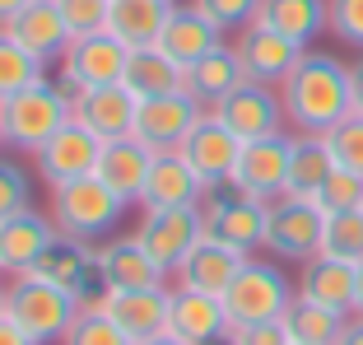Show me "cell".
I'll return each mask as SVG.
<instances>
[{
	"label": "cell",
	"instance_id": "cell-1",
	"mask_svg": "<svg viewBox=\"0 0 363 345\" xmlns=\"http://www.w3.org/2000/svg\"><path fill=\"white\" fill-rule=\"evenodd\" d=\"M284 98V117L294 131H326L335 121H345L354 112V84H350V65L331 52H303V61L294 65V75L279 84Z\"/></svg>",
	"mask_w": 363,
	"mask_h": 345
},
{
	"label": "cell",
	"instance_id": "cell-2",
	"mask_svg": "<svg viewBox=\"0 0 363 345\" xmlns=\"http://www.w3.org/2000/svg\"><path fill=\"white\" fill-rule=\"evenodd\" d=\"M126 210H130V201H121L98 172L75 177V182H61V187H47V215H52V224L65 238H79V243H103V238L121 234Z\"/></svg>",
	"mask_w": 363,
	"mask_h": 345
},
{
	"label": "cell",
	"instance_id": "cell-3",
	"mask_svg": "<svg viewBox=\"0 0 363 345\" xmlns=\"http://www.w3.org/2000/svg\"><path fill=\"white\" fill-rule=\"evenodd\" d=\"M65 121H75V98L61 89V80L43 75L0 103V141L14 154H38Z\"/></svg>",
	"mask_w": 363,
	"mask_h": 345
},
{
	"label": "cell",
	"instance_id": "cell-4",
	"mask_svg": "<svg viewBox=\"0 0 363 345\" xmlns=\"http://www.w3.org/2000/svg\"><path fill=\"white\" fill-rule=\"evenodd\" d=\"M79 313L84 308H79L75 294L43 280V275H14L5 285V317L14 327H23L38 345H61Z\"/></svg>",
	"mask_w": 363,
	"mask_h": 345
},
{
	"label": "cell",
	"instance_id": "cell-5",
	"mask_svg": "<svg viewBox=\"0 0 363 345\" xmlns=\"http://www.w3.org/2000/svg\"><path fill=\"white\" fill-rule=\"evenodd\" d=\"M294 299H298V285L289 280L284 261L275 257H247L242 270L233 275V285L224 290V308L233 327L275 322V317H284V308Z\"/></svg>",
	"mask_w": 363,
	"mask_h": 345
},
{
	"label": "cell",
	"instance_id": "cell-6",
	"mask_svg": "<svg viewBox=\"0 0 363 345\" xmlns=\"http://www.w3.org/2000/svg\"><path fill=\"white\" fill-rule=\"evenodd\" d=\"M266 215H270V201H257V196L238 192L233 182L210 187L201 201L205 238H219V243L247 252V257H257L261 243H266Z\"/></svg>",
	"mask_w": 363,
	"mask_h": 345
},
{
	"label": "cell",
	"instance_id": "cell-7",
	"mask_svg": "<svg viewBox=\"0 0 363 345\" xmlns=\"http://www.w3.org/2000/svg\"><path fill=\"white\" fill-rule=\"evenodd\" d=\"M126 61H130V47L117 43L112 33H84V38H70V47L61 52V70H56V80H61V89L70 98L89 94V89H103V84H121V75H126Z\"/></svg>",
	"mask_w": 363,
	"mask_h": 345
},
{
	"label": "cell",
	"instance_id": "cell-8",
	"mask_svg": "<svg viewBox=\"0 0 363 345\" xmlns=\"http://www.w3.org/2000/svg\"><path fill=\"white\" fill-rule=\"evenodd\" d=\"M321 229H326V210L317 201H298V196H279L270 201L266 215V243L261 248L275 261H312L321 252Z\"/></svg>",
	"mask_w": 363,
	"mask_h": 345
},
{
	"label": "cell",
	"instance_id": "cell-9",
	"mask_svg": "<svg viewBox=\"0 0 363 345\" xmlns=\"http://www.w3.org/2000/svg\"><path fill=\"white\" fill-rule=\"evenodd\" d=\"M28 275H43V280L70 290L79 299V308H103V299H107V280L98 275V243H79V238L61 234L38 257V266Z\"/></svg>",
	"mask_w": 363,
	"mask_h": 345
},
{
	"label": "cell",
	"instance_id": "cell-10",
	"mask_svg": "<svg viewBox=\"0 0 363 345\" xmlns=\"http://www.w3.org/2000/svg\"><path fill=\"white\" fill-rule=\"evenodd\" d=\"M135 238L145 243L154 261H159L168 275H177V266L191 257V248L205 238V219L201 205H168V210H140Z\"/></svg>",
	"mask_w": 363,
	"mask_h": 345
},
{
	"label": "cell",
	"instance_id": "cell-11",
	"mask_svg": "<svg viewBox=\"0 0 363 345\" xmlns=\"http://www.w3.org/2000/svg\"><path fill=\"white\" fill-rule=\"evenodd\" d=\"M210 112L224 121L228 131H233L238 141H261V136H279V131L289 126L279 89L257 84V80H242V84H238L233 94H224Z\"/></svg>",
	"mask_w": 363,
	"mask_h": 345
},
{
	"label": "cell",
	"instance_id": "cell-12",
	"mask_svg": "<svg viewBox=\"0 0 363 345\" xmlns=\"http://www.w3.org/2000/svg\"><path fill=\"white\" fill-rule=\"evenodd\" d=\"M233 52H238V61H242V75L247 80L279 89L289 75H294V65L303 61L308 47H298L294 38H284V33H275L270 23L252 19L242 33H233Z\"/></svg>",
	"mask_w": 363,
	"mask_h": 345
},
{
	"label": "cell",
	"instance_id": "cell-13",
	"mask_svg": "<svg viewBox=\"0 0 363 345\" xmlns=\"http://www.w3.org/2000/svg\"><path fill=\"white\" fill-rule=\"evenodd\" d=\"M210 108H201L186 89L182 94H159V98H140L135 108V126H130V136H135L140 145H150L154 154L163 150H182V141L196 131V121L205 117Z\"/></svg>",
	"mask_w": 363,
	"mask_h": 345
},
{
	"label": "cell",
	"instance_id": "cell-14",
	"mask_svg": "<svg viewBox=\"0 0 363 345\" xmlns=\"http://www.w3.org/2000/svg\"><path fill=\"white\" fill-rule=\"evenodd\" d=\"M289 150H294L289 131L261 136V141H242V154L233 163V187L257 196V201H279L289 187Z\"/></svg>",
	"mask_w": 363,
	"mask_h": 345
},
{
	"label": "cell",
	"instance_id": "cell-15",
	"mask_svg": "<svg viewBox=\"0 0 363 345\" xmlns=\"http://www.w3.org/2000/svg\"><path fill=\"white\" fill-rule=\"evenodd\" d=\"M98 154H103V136H94L84 121H65L52 141L38 154H28V159L47 187H61V182H75V177H89L98 168Z\"/></svg>",
	"mask_w": 363,
	"mask_h": 345
},
{
	"label": "cell",
	"instance_id": "cell-16",
	"mask_svg": "<svg viewBox=\"0 0 363 345\" xmlns=\"http://www.w3.org/2000/svg\"><path fill=\"white\" fill-rule=\"evenodd\" d=\"M233 322L219 294L186 290V285H168V336L186 345H219L228 341Z\"/></svg>",
	"mask_w": 363,
	"mask_h": 345
},
{
	"label": "cell",
	"instance_id": "cell-17",
	"mask_svg": "<svg viewBox=\"0 0 363 345\" xmlns=\"http://www.w3.org/2000/svg\"><path fill=\"white\" fill-rule=\"evenodd\" d=\"M56 238H61V229L52 224V215L47 210H38V205H28V210H19V215L0 219V275H28L33 266H38V257H43L47 248H52Z\"/></svg>",
	"mask_w": 363,
	"mask_h": 345
},
{
	"label": "cell",
	"instance_id": "cell-18",
	"mask_svg": "<svg viewBox=\"0 0 363 345\" xmlns=\"http://www.w3.org/2000/svg\"><path fill=\"white\" fill-rule=\"evenodd\" d=\"M238 154H242V141H238V136L214 117V112H205V117L196 121V131L182 141V159L196 168V177L205 182V192H210V187L233 182Z\"/></svg>",
	"mask_w": 363,
	"mask_h": 345
},
{
	"label": "cell",
	"instance_id": "cell-19",
	"mask_svg": "<svg viewBox=\"0 0 363 345\" xmlns=\"http://www.w3.org/2000/svg\"><path fill=\"white\" fill-rule=\"evenodd\" d=\"M98 275L107 290H159L168 285V270L145 252L135 234H112L98 243Z\"/></svg>",
	"mask_w": 363,
	"mask_h": 345
},
{
	"label": "cell",
	"instance_id": "cell-20",
	"mask_svg": "<svg viewBox=\"0 0 363 345\" xmlns=\"http://www.w3.org/2000/svg\"><path fill=\"white\" fill-rule=\"evenodd\" d=\"M5 33H10L23 52L38 56L43 65L61 61V52L70 47V38H75L70 23H65V14L56 10V0H28V5L5 23Z\"/></svg>",
	"mask_w": 363,
	"mask_h": 345
},
{
	"label": "cell",
	"instance_id": "cell-21",
	"mask_svg": "<svg viewBox=\"0 0 363 345\" xmlns=\"http://www.w3.org/2000/svg\"><path fill=\"white\" fill-rule=\"evenodd\" d=\"M205 201V182L196 177V168L182 159V150H163L154 154L145 192H140V210H168V205H201Z\"/></svg>",
	"mask_w": 363,
	"mask_h": 345
},
{
	"label": "cell",
	"instance_id": "cell-22",
	"mask_svg": "<svg viewBox=\"0 0 363 345\" xmlns=\"http://www.w3.org/2000/svg\"><path fill=\"white\" fill-rule=\"evenodd\" d=\"M103 313L130 336V341H150L168 332V285L159 290H107Z\"/></svg>",
	"mask_w": 363,
	"mask_h": 345
},
{
	"label": "cell",
	"instance_id": "cell-23",
	"mask_svg": "<svg viewBox=\"0 0 363 345\" xmlns=\"http://www.w3.org/2000/svg\"><path fill=\"white\" fill-rule=\"evenodd\" d=\"M298 299H312V303H326L335 313H354V290H359V266L354 261H340V257H326L317 252L312 261L298 266Z\"/></svg>",
	"mask_w": 363,
	"mask_h": 345
},
{
	"label": "cell",
	"instance_id": "cell-24",
	"mask_svg": "<svg viewBox=\"0 0 363 345\" xmlns=\"http://www.w3.org/2000/svg\"><path fill=\"white\" fill-rule=\"evenodd\" d=\"M219 43H224V28H219L210 14L196 10L191 0H177L172 14H168V23H163V33H159V47L172 56V61H182V65L201 61V56L214 52Z\"/></svg>",
	"mask_w": 363,
	"mask_h": 345
},
{
	"label": "cell",
	"instance_id": "cell-25",
	"mask_svg": "<svg viewBox=\"0 0 363 345\" xmlns=\"http://www.w3.org/2000/svg\"><path fill=\"white\" fill-rule=\"evenodd\" d=\"M247 252L228 248V243H219V238H201L191 248V257L177 266V275L172 280L186 285V290H205V294H219L224 299V290L233 285V275L242 270Z\"/></svg>",
	"mask_w": 363,
	"mask_h": 345
},
{
	"label": "cell",
	"instance_id": "cell-26",
	"mask_svg": "<svg viewBox=\"0 0 363 345\" xmlns=\"http://www.w3.org/2000/svg\"><path fill=\"white\" fill-rule=\"evenodd\" d=\"M135 108H140V98L126 84H103V89H89V94L75 98V121H84L103 141H121L135 126Z\"/></svg>",
	"mask_w": 363,
	"mask_h": 345
},
{
	"label": "cell",
	"instance_id": "cell-27",
	"mask_svg": "<svg viewBox=\"0 0 363 345\" xmlns=\"http://www.w3.org/2000/svg\"><path fill=\"white\" fill-rule=\"evenodd\" d=\"M150 163H154V150L140 145L135 136H121V141H103V154H98V177H103L121 201L135 205L140 192H145V177H150Z\"/></svg>",
	"mask_w": 363,
	"mask_h": 345
},
{
	"label": "cell",
	"instance_id": "cell-28",
	"mask_svg": "<svg viewBox=\"0 0 363 345\" xmlns=\"http://www.w3.org/2000/svg\"><path fill=\"white\" fill-rule=\"evenodd\" d=\"M331 172H335V154H331V145H326V136H317V131H294V150H289V187H284V196L317 201Z\"/></svg>",
	"mask_w": 363,
	"mask_h": 345
},
{
	"label": "cell",
	"instance_id": "cell-29",
	"mask_svg": "<svg viewBox=\"0 0 363 345\" xmlns=\"http://www.w3.org/2000/svg\"><path fill=\"white\" fill-rule=\"evenodd\" d=\"M121 84L130 89L135 98H159V94H182L186 89V65L172 61L159 43L154 47H135L126 61V75Z\"/></svg>",
	"mask_w": 363,
	"mask_h": 345
},
{
	"label": "cell",
	"instance_id": "cell-30",
	"mask_svg": "<svg viewBox=\"0 0 363 345\" xmlns=\"http://www.w3.org/2000/svg\"><path fill=\"white\" fill-rule=\"evenodd\" d=\"M172 5L177 0H112V10H107V33L126 43L130 52L135 47H154L159 43L163 23H168Z\"/></svg>",
	"mask_w": 363,
	"mask_h": 345
},
{
	"label": "cell",
	"instance_id": "cell-31",
	"mask_svg": "<svg viewBox=\"0 0 363 345\" xmlns=\"http://www.w3.org/2000/svg\"><path fill=\"white\" fill-rule=\"evenodd\" d=\"M242 61H238L233 43H219L214 52H205L201 61L186 65V94L201 103V108H214L224 94H233L238 84H242Z\"/></svg>",
	"mask_w": 363,
	"mask_h": 345
},
{
	"label": "cell",
	"instance_id": "cell-32",
	"mask_svg": "<svg viewBox=\"0 0 363 345\" xmlns=\"http://www.w3.org/2000/svg\"><path fill=\"white\" fill-rule=\"evenodd\" d=\"M257 19L270 23L275 33H284V38H294L298 47H312L331 28V5L326 0H261Z\"/></svg>",
	"mask_w": 363,
	"mask_h": 345
},
{
	"label": "cell",
	"instance_id": "cell-33",
	"mask_svg": "<svg viewBox=\"0 0 363 345\" xmlns=\"http://www.w3.org/2000/svg\"><path fill=\"white\" fill-rule=\"evenodd\" d=\"M279 322L289 332V345H335V336L345 332L350 313H335V308L312 303V299H294Z\"/></svg>",
	"mask_w": 363,
	"mask_h": 345
},
{
	"label": "cell",
	"instance_id": "cell-34",
	"mask_svg": "<svg viewBox=\"0 0 363 345\" xmlns=\"http://www.w3.org/2000/svg\"><path fill=\"white\" fill-rule=\"evenodd\" d=\"M43 75H47V65L38 61L33 52H23L10 33L0 28V103L14 98L19 89H28L33 80H43Z\"/></svg>",
	"mask_w": 363,
	"mask_h": 345
},
{
	"label": "cell",
	"instance_id": "cell-35",
	"mask_svg": "<svg viewBox=\"0 0 363 345\" xmlns=\"http://www.w3.org/2000/svg\"><path fill=\"white\" fill-rule=\"evenodd\" d=\"M321 252L359 266V261H363V210H335V215H326Z\"/></svg>",
	"mask_w": 363,
	"mask_h": 345
},
{
	"label": "cell",
	"instance_id": "cell-36",
	"mask_svg": "<svg viewBox=\"0 0 363 345\" xmlns=\"http://www.w3.org/2000/svg\"><path fill=\"white\" fill-rule=\"evenodd\" d=\"M61 345H135V341H130V336L121 332L103 308H84V313L75 317V327L65 332Z\"/></svg>",
	"mask_w": 363,
	"mask_h": 345
},
{
	"label": "cell",
	"instance_id": "cell-37",
	"mask_svg": "<svg viewBox=\"0 0 363 345\" xmlns=\"http://www.w3.org/2000/svg\"><path fill=\"white\" fill-rule=\"evenodd\" d=\"M28 205H33V172L23 168L19 159L0 154V219L19 215Z\"/></svg>",
	"mask_w": 363,
	"mask_h": 345
},
{
	"label": "cell",
	"instance_id": "cell-38",
	"mask_svg": "<svg viewBox=\"0 0 363 345\" xmlns=\"http://www.w3.org/2000/svg\"><path fill=\"white\" fill-rule=\"evenodd\" d=\"M326 145L335 154V168H350V172H363V112H350L345 121H335L326 131Z\"/></svg>",
	"mask_w": 363,
	"mask_h": 345
},
{
	"label": "cell",
	"instance_id": "cell-39",
	"mask_svg": "<svg viewBox=\"0 0 363 345\" xmlns=\"http://www.w3.org/2000/svg\"><path fill=\"white\" fill-rule=\"evenodd\" d=\"M317 205L326 215H335V210H363V172L335 168L331 177H326V187H321Z\"/></svg>",
	"mask_w": 363,
	"mask_h": 345
},
{
	"label": "cell",
	"instance_id": "cell-40",
	"mask_svg": "<svg viewBox=\"0 0 363 345\" xmlns=\"http://www.w3.org/2000/svg\"><path fill=\"white\" fill-rule=\"evenodd\" d=\"M191 5L201 14H210L224 33H242L247 23L257 19V10H261V0H191Z\"/></svg>",
	"mask_w": 363,
	"mask_h": 345
},
{
	"label": "cell",
	"instance_id": "cell-41",
	"mask_svg": "<svg viewBox=\"0 0 363 345\" xmlns=\"http://www.w3.org/2000/svg\"><path fill=\"white\" fill-rule=\"evenodd\" d=\"M331 5V38L354 52H363V0H326Z\"/></svg>",
	"mask_w": 363,
	"mask_h": 345
},
{
	"label": "cell",
	"instance_id": "cell-42",
	"mask_svg": "<svg viewBox=\"0 0 363 345\" xmlns=\"http://www.w3.org/2000/svg\"><path fill=\"white\" fill-rule=\"evenodd\" d=\"M56 10L65 14V23H70L75 38H84V33H103L107 28L112 0H56Z\"/></svg>",
	"mask_w": 363,
	"mask_h": 345
},
{
	"label": "cell",
	"instance_id": "cell-43",
	"mask_svg": "<svg viewBox=\"0 0 363 345\" xmlns=\"http://www.w3.org/2000/svg\"><path fill=\"white\" fill-rule=\"evenodd\" d=\"M228 345H289V332L279 317L275 322H247L228 332Z\"/></svg>",
	"mask_w": 363,
	"mask_h": 345
},
{
	"label": "cell",
	"instance_id": "cell-44",
	"mask_svg": "<svg viewBox=\"0 0 363 345\" xmlns=\"http://www.w3.org/2000/svg\"><path fill=\"white\" fill-rule=\"evenodd\" d=\"M0 345H38L23 327H14L10 317H0Z\"/></svg>",
	"mask_w": 363,
	"mask_h": 345
},
{
	"label": "cell",
	"instance_id": "cell-45",
	"mask_svg": "<svg viewBox=\"0 0 363 345\" xmlns=\"http://www.w3.org/2000/svg\"><path fill=\"white\" fill-rule=\"evenodd\" d=\"M335 345H363V313H350V322L335 336Z\"/></svg>",
	"mask_w": 363,
	"mask_h": 345
},
{
	"label": "cell",
	"instance_id": "cell-46",
	"mask_svg": "<svg viewBox=\"0 0 363 345\" xmlns=\"http://www.w3.org/2000/svg\"><path fill=\"white\" fill-rule=\"evenodd\" d=\"M350 84H354V112H363V52L359 61H350Z\"/></svg>",
	"mask_w": 363,
	"mask_h": 345
},
{
	"label": "cell",
	"instance_id": "cell-47",
	"mask_svg": "<svg viewBox=\"0 0 363 345\" xmlns=\"http://www.w3.org/2000/svg\"><path fill=\"white\" fill-rule=\"evenodd\" d=\"M23 5H28V0H0V28H5V23H10L14 14L23 10Z\"/></svg>",
	"mask_w": 363,
	"mask_h": 345
},
{
	"label": "cell",
	"instance_id": "cell-48",
	"mask_svg": "<svg viewBox=\"0 0 363 345\" xmlns=\"http://www.w3.org/2000/svg\"><path fill=\"white\" fill-rule=\"evenodd\" d=\"M140 345H186V341H177V336L163 332V336H150V341H140Z\"/></svg>",
	"mask_w": 363,
	"mask_h": 345
},
{
	"label": "cell",
	"instance_id": "cell-49",
	"mask_svg": "<svg viewBox=\"0 0 363 345\" xmlns=\"http://www.w3.org/2000/svg\"><path fill=\"white\" fill-rule=\"evenodd\" d=\"M354 313H363V261H359V290H354Z\"/></svg>",
	"mask_w": 363,
	"mask_h": 345
},
{
	"label": "cell",
	"instance_id": "cell-50",
	"mask_svg": "<svg viewBox=\"0 0 363 345\" xmlns=\"http://www.w3.org/2000/svg\"><path fill=\"white\" fill-rule=\"evenodd\" d=\"M0 317H5V285H0Z\"/></svg>",
	"mask_w": 363,
	"mask_h": 345
},
{
	"label": "cell",
	"instance_id": "cell-51",
	"mask_svg": "<svg viewBox=\"0 0 363 345\" xmlns=\"http://www.w3.org/2000/svg\"><path fill=\"white\" fill-rule=\"evenodd\" d=\"M0 150H5V141H0Z\"/></svg>",
	"mask_w": 363,
	"mask_h": 345
},
{
	"label": "cell",
	"instance_id": "cell-52",
	"mask_svg": "<svg viewBox=\"0 0 363 345\" xmlns=\"http://www.w3.org/2000/svg\"><path fill=\"white\" fill-rule=\"evenodd\" d=\"M219 345H228V341H219Z\"/></svg>",
	"mask_w": 363,
	"mask_h": 345
}]
</instances>
